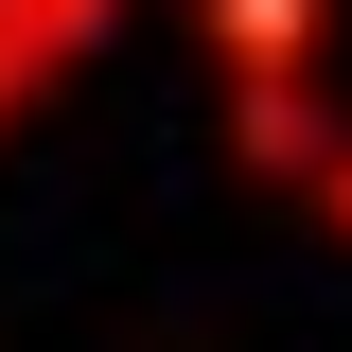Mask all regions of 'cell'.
<instances>
[{"label":"cell","mask_w":352,"mask_h":352,"mask_svg":"<svg viewBox=\"0 0 352 352\" xmlns=\"http://www.w3.org/2000/svg\"><path fill=\"white\" fill-rule=\"evenodd\" d=\"M212 53H229V124L247 159L282 176L317 141V53H335V0H212Z\"/></svg>","instance_id":"cell-1"},{"label":"cell","mask_w":352,"mask_h":352,"mask_svg":"<svg viewBox=\"0 0 352 352\" xmlns=\"http://www.w3.org/2000/svg\"><path fill=\"white\" fill-rule=\"evenodd\" d=\"M106 36V0H0V124L18 106H53V71Z\"/></svg>","instance_id":"cell-2"},{"label":"cell","mask_w":352,"mask_h":352,"mask_svg":"<svg viewBox=\"0 0 352 352\" xmlns=\"http://www.w3.org/2000/svg\"><path fill=\"white\" fill-rule=\"evenodd\" d=\"M317 194H335V229H352V159H335V176H317Z\"/></svg>","instance_id":"cell-3"}]
</instances>
